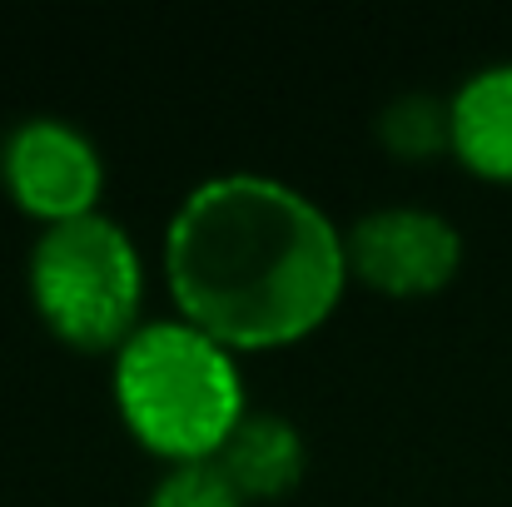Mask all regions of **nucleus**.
<instances>
[{
    "mask_svg": "<svg viewBox=\"0 0 512 507\" xmlns=\"http://www.w3.org/2000/svg\"><path fill=\"white\" fill-rule=\"evenodd\" d=\"M0 174L10 194L45 224L90 214L105 189L100 145L65 115H25L5 130Z\"/></svg>",
    "mask_w": 512,
    "mask_h": 507,
    "instance_id": "20e7f679",
    "label": "nucleus"
},
{
    "mask_svg": "<svg viewBox=\"0 0 512 507\" xmlns=\"http://www.w3.org/2000/svg\"><path fill=\"white\" fill-rule=\"evenodd\" d=\"M30 294L60 338L120 348L140 329L145 299V264L130 229L100 209L45 224L30 249Z\"/></svg>",
    "mask_w": 512,
    "mask_h": 507,
    "instance_id": "7ed1b4c3",
    "label": "nucleus"
},
{
    "mask_svg": "<svg viewBox=\"0 0 512 507\" xmlns=\"http://www.w3.org/2000/svg\"><path fill=\"white\" fill-rule=\"evenodd\" d=\"M145 507H244V498L229 488V478H224L209 458H194V463L170 468V473L150 488Z\"/></svg>",
    "mask_w": 512,
    "mask_h": 507,
    "instance_id": "1a4fd4ad",
    "label": "nucleus"
},
{
    "mask_svg": "<svg viewBox=\"0 0 512 507\" xmlns=\"http://www.w3.org/2000/svg\"><path fill=\"white\" fill-rule=\"evenodd\" d=\"M115 398L135 438L179 463L209 458L244 413L229 343L189 319H145L115 348Z\"/></svg>",
    "mask_w": 512,
    "mask_h": 507,
    "instance_id": "f03ea898",
    "label": "nucleus"
},
{
    "mask_svg": "<svg viewBox=\"0 0 512 507\" xmlns=\"http://www.w3.org/2000/svg\"><path fill=\"white\" fill-rule=\"evenodd\" d=\"M209 463L229 478L239 498H274L304 478L309 448L294 418L274 408H244L234 428L219 438V448L209 453Z\"/></svg>",
    "mask_w": 512,
    "mask_h": 507,
    "instance_id": "423d86ee",
    "label": "nucleus"
},
{
    "mask_svg": "<svg viewBox=\"0 0 512 507\" xmlns=\"http://www.w3.org/2000/svg\"><path fill=\"white\" fill-rule=\"evenodd\" d=\"M165 269L189 324L254 348L314 329L339 299L348 254L304 189L279 174L224 169L174 204Z\"/></svg>",
    "mask_w": 512,
    "mask_h": 507,
    "instance_id": "f257e3e1",
    "label": "nucleus"
},
{
    "mask_svg": "<svg viewBox=\"0 0 512 507\" xmlns=\"http://www.w3.org/2000/svg\"><path fill=\"white\" fill-rule=\"evenodd\" d=\"M348 269L383 294H433L463 264V234L423 204H378L343 234Z\"/></svg>",
    "mask_w": 512,
    "mask_h": 507,
    "instance_id": "39448f33",
    "label": "nucleus"
},
{
    "mask_svg": "<svg viewBox=\"0 0 512 507\" xmlns=\"http://www.w3.org/2000/svg\"><path fill=\"white\" fill-rule=\"evenodd\" d=\"M378 135L403 160H428L438 150H453V110L433 90H398L378 110Z\"/></svg>",
    "mask_w": 512,
    "mask_h": 507,
    "instance_id": "6e6552de",
    "label": "nucleus"
},
{
    "mask_svg": "<svg viewBox=\"0 0 512 507\" xmlns=\"http://www.w3.org/2000/svg\"><path fill=\"white\" fill-rule=\"evenodd\" d=\"M453 150L463 165L493 179H512V60L473 70L453 95Z\"/></svg>",
    "mask_w": 512,
    "mask_h": 507,
    "instance_id": "0eeeda50",
    "label": "nucleus"
}]
</instances>
